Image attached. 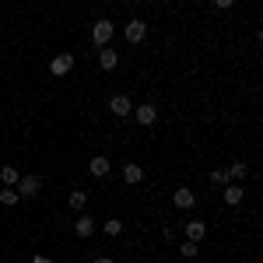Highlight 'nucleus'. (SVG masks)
Wrapping results in <instances>:
<instances>
[{
    "label": "nucleus",
    "mask_w": 263,
    "mask_h": 263,
    "mask_svg": "<svg viewBox=\"0 0 263 263\" xmlns=\"http://www.w3.org/2000/svg\"><path fill=\"white\" fill-rule=\"evenodd\" d=\"M112 32H116V28H112V21H95V25H91V39H95V46H109V39H112Z\"/></svg>",
    "instance_id": "obj_1"
},
{
    "label": "nucleus",
    "mask_w": 263,
    "mask_h": 263,
    "mask_svg": "<svg viewBox=\"0 0 263 263\" xmlns=\"http://www.w3.org/2000/svg\"><path fill=\"white\" fill-rule=\"evenodd\" d=\"M134 116H137L141 126H151V123L158 120V105H155V102H141V105L134 109Z\"/></svg>",
    "instance_id": "obj_2"
},
{
    "label": "nucleus",
    "mask_w": 263,
    "mask_h": 263,
    "mask_svg": "<svg viewBox=\"0 0 263 263\" xmlns=\"http://www.w3.org/2000/svg\"><path fill=\"white\" fill-rule=\"evenodd\" d=\"M39 190H42L39 176H21L18 179V197H39Z\"/></svg>",
    "instance_id": "obj_3"
},
{
    "label": "nucleus",
    "mask_w": 263,
    "mask_h": 263,
    "mask_svg": "<svg viewBox=\"0 0 263 263\" xmlns=\"http://www.w3.org/2000/svg\"><path fill=\"white\" fill-rule=\"evenodd\" d=\"M123 35H126V42H134V46H137V42H144V35H147V25H144V21H126V28H123Z\"/></svg>",
    "instance_id": "obj_4"
},
{
    "label": "nucleus",
    "mask_w": 263,
    "mask_h": 263,
    "mask_svg": "<svg viewBox=\"0 0 263 263\" xmlns=\"http://www.w3.org/2000/svg\"><path fill=\"white\" fill-rule=\"evenodd\" d=\"M49 70H53L57 78H63V74H70V70H74V53H60V57H53V63H49Z\"/></svg>",
    "instance_id": "obj_5"
},
{
    "label": "nucleus",
    "mask_w": 263,
    "mask_h": 263,
    "mask_svg": "<svg viewBox=\"0 0 263 263\" xmlns=\"http://www.w3.org/2000/svg\"><path fill=\"white\" fill-rule=\"evenodd\" d=\"M172 203H176V207H179V211H190V207H193V203H197V193H193V190H190V186H179V190H176V193H172Z\"/></svg>",
    "instance_id": "obj_6"
},
{
    "label": "nucleus",
    "mask_w": 263,
    "mask_h": 263,
    "mask_svg": "<svg viewBox=\"0 0 263 263\" xmlns=\"http://www.w3.org/2000/svg\"><path fill=\"white\" fill-rule=\"evenodd\" d=\"M130 109H134V105H130L126 95H112V99H109V112H112V116H130Z\"/></svg>",
    "instance_id": "obj_7"
},
{
    "label": "nucleus",
    "mask_w": 263,
    "mask_h": 263,
    "mask_svg": "<svg viewBox=\"0 0 263 263\" xmlns=\"http://www.w3.org/2000/svg\"><path fill=\"white\" fill-rule=\"evenodd\" d=\"M99 63H102V70H116V63H120V57H116V49L102 46V49H99Z\"/></svg>",
    "instance_id": "obj_8"
},
{
    "label": "nucleus",
    "mask_w": 263,
    "mask_h": 263,
    "mask_svg": "<svg viewBox=\"0 0 263 263\" xmlns=\"http://www.w3.org/2000/svg\"><path fill=\"white\" fill-rule=\"evenodd\" d=\"M203 235H207V224H203V221H197V218L186 221V239H190V242H200Z\"/></svg>",
    "instance_id": "obj_9"
},
{
    "label": "nucleus",
    "mask_w": 263,
    "mask_h": 263,
    "mask_svg": "<svg viewBox=\"0 0 263 263\" xmlns=\"http://www.w3.org/2000/svg\"><path fill=\"white\" fill-rule=\"evenodd\" d=\"M123 179L130 182V186H137V182L144 179V168L137 162H126V165H123Z\"/></svg>",
    "instance_id": "obj_10"
},
{
    "label": "nucleus",
    "mask_w": 263,
    "mask_h": 263,
    "mask_svg": "<svg viewBox=\"0 0 263 263\" xmlns=\"http://www.w3.org/2000/svg\"><path fill=\"white\" fill-rule=\"evenodd\" d=\"M88 168H91V176H109V168H112V165H109V158H105V155H95V158H91V162H88Z\"/></svg>",
    "instance_id": "obj_11"
},
{
    "label": "nucleus",
    "mask_w": 263,
    "mask_h": 263,
    "mask_svg": "<svg viewBox=\"0 0 263 263\" xmlns=\"http://www.w3.org/2000/svg\"><path fill=\"white\" fill-rule=\"evenodd\" d=\"M242 197H246V190L239 186V182H228V186H224V203L235 207V203H242Z\"/></svg>",
    "instance_id": "obj_12"
},
{
    "label": "nucleus",
    "mask_w": 263,
    "mask_h": 263,
    "mask_svg": "<svg viewBox=\"0 0 263 263\" xmlns=\"http://www.w3.org/2000/svg\"><path fill=\"white\" fill-rule=\"evenodd\" d=\"M74 232H78V235H81V239H88V235H91V232H95V218H78V221H74Z\"/></svg>",
    "instance_id": "obj_13"
},
{
    "label": "nucleus",
    "mask_w": 263,
    "mask_h": 263,
    "mask_svg": "<svg viewBox=\"0 0 263 263\" xmlns=\"http://www.w3.org/2000/svg\"><path fill=\"white\" fill-rule=\"evenodd\" d=\"M18 168H14V165H4V168H0V182H4V186H18Z\"/></svg>",
    "instance_id": "obj_14"
},
{
    "label": "nucleus",
    "mask_w": 263,
    "mask_h": 263,
    "mask_svg": "<svg viewBox=\"0 0 263 263\" xmlns=\"http://www.w3.org/2000/svg\"><path fill=\"white\" fill-rule=\"evenodd\" d=\"M67 203H70V211H84V203H88V193H84V190H74V193L67 197Z\"/></svg>",
    "instance_id": "obj_15"
},
{
    "label": "nucleus",
    "mask_w": 263,
    "mask_h": 263,
    "mask_svg": "<svg viewBox=\"0 0 263 263\" xmlns=\"http://www.w3.org/2000/svg\"><path fill=\"white\" fill-rule=\"evenodd\" d=\"M102 232H105L109 239H116V235H120V232H123V221H120V218H109V221L102 224Z\"/></svg>",
    "instance_id": "obj_16"
},
{
    "label": "nucleus",
    "mask_w": 263,
    "mask_h": 263,
    "mask_svg": "<svg viewBox=\"0 0 263 263\" xmlns=\"http://www.w3.org/2000/svg\"><path fill=\"white\" fill-rule=\"evenodd\" d=\"M197 249H200L197 242H190V239H182V246H179V256H182V260H190V256H197Z\"/></svg>",
    "instance_id": "obj_17"
},
{
    "label": "nucleus",
    "mask_w": 263,
    "mask_h": 263,
    "mask_svg": "<svg viewBox=\"0 0 263 263\" xmlns=\"http://www.w3.org/2000/svg\"><path fill=\"white\" fill-rule=\"evenodd\" d=\"M211 182H214V186H228V168H214V172H211Z\"/></svg>",
    "instance_id": "obj_18"
},
{
    "label": "nucleus",
    "mask_w": 263,
    "mask_h": 263,
    "mask_svg": "<svg viewBox=\"0 0 263 263\" xmlns=\"http://www.w3.org/2000/svg\"><path fill=\"white\" fill-rule=\"evenodd\" d=\"M0 203L4 207H14L18 203V190H0Z\"/></svg>",
    "instance_id": "obj_19"
},
{
    "label": "nucleus",
    "mask_w": 263,
    "mask_h": 263,
    "mask_svg": "<svg viewBox=\"0 0 263 263\" xmlns=\"http://www.w3.org/2000/svg\"><path fill=\"white\" fill-rule=\"evenodd\" d=\"M246 176V162H232L228 165V179H242Z\"/></svg>",
    "instance_id": "obj_20"
},
{
    "label": "nucleus",
    "mask_w": 263,
    "mask_h": 263,
    "mask_svg": "<svg viewBox=\"0 0 263 263\" xmlns=\"http://www.w3.org/2000/svg\"><path fill=\"white\" fill-rule=\"evenodd\" d=\"M235 0H214V7H232Z\"/></svg>",
    "instance_id": "obj_21"
},
{
    "label": "nucleus",
    "mask_w": 263,
    "mask_h": 263,
    "mask_svg": "<svg viewBox=\"0 0 263 263\" xmlns=\"http://www.w3.org/2000/svg\"><path fill=\"white\" fill-rule=\"evenodd\" d=\"M32 263H53V260H49V256H35Z\"/></svg>",
    "instance_id": "obj_22"
},
{
    "label": "nucleus",
    "mask_w": 263,
    "mask_h": 263,
    "mask_svg": "<svg viewBox=\"0 0 263 263\" xmlns=\"http://www.w3.org/2000/svg\"><path fill=\"white\" fill-rule=\"evenodd\" d=\"M91 263H112V260H109V256H99V260H91Z\"/></svg>",
    "instance_id": "obj_23"
},
{
    "label": "nucleus",
    "mask_w": 263,
    "mask_h": 263,
    "mask_svg": "<svg viewBox=\"0 0 263 263\" xmlns=\"http://www.w3.org/2000/svg\"><path fill=\"white\" fill-rule=\"evenodd\" d=\"M130 4H137V0H130Z\"/></svg>",
    "instance_id": "obj_24"
}]
</instances>
